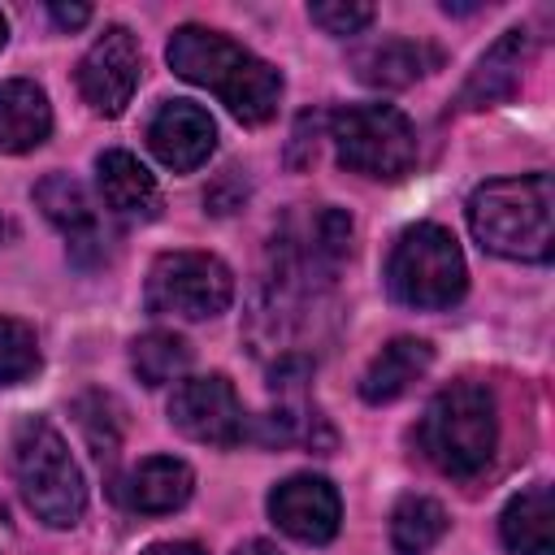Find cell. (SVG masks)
I'll use <instances>...</instances> for the list:
<instances>
[{"mask_svg": "<svg viewBox=\"0 0 555 555\" xmlns=\"http://www.w3.org/2000/svg\"><path fill=\"white\" fill-rule=\"evenodd\" d=\"M178 78L217 91V100L243 126H264L282 104V74L260 61L256 52L238 48L221 30L208 26H178L165 48Z\"/></svg>", "mask_w": 555, "mask_h": 555, "instance_id": "6da1fadb", "label": "cell"}, {"mask_svg": "<svg viewBox=\"0 0 555 555\" xmlns=\"http://www.w3.org/2000/svg\"><path fill=\"white\" fill-rule=\"evenodd\" d=\"M468 230L494 256L546 264L555 251L551 173L538 169L525 178H494V182L477 186L468 199Z\"/></svg>", "mask_w": 555, "mask_h": 555, "instance_id": "7a4b0ae2", "label": "cell"}, {"mask_svg": "<svg viewBox=\"0 0 555 555\" xmlns=\"http://www.w3.org/2000/svg\"><path fill=\"white\" fill-rule=\"evenodd\" d=\"M421 451L447 477H477L499 447V412L494 395L481 382H451L442 386L425 416H421Z\"/></svg>", "mask_w": 555, "mask_h": 555, "instance_id": "3957f363", "label": "cell"}, {"mask_svg": "<svg viewBox=\"0 0 555 555\" xmlns=\"http://www.w3.org/2000/svg\"><path fill=\"white\" fill-rule=\"evenodd\" d=\"M13 477L26 499V507L48 525V529H69L82 520L87 507V486L82 473L65 447V438L43 421L26 416L13 429Z\"/></svg>", "mask_w": 555, "mask_h": 555, "instance_id": "277c9868", "label": "cell"}, {"mask_svg": "<svg viewBox=\"0 0 555 555\" xmlns=\"http://www.w3.org/2000/svg\"><path fill=\"white\" fill-rule=\"evenodd\" d=\"M464 286H468V269L460 243L442 225L416 221L395 238L386 260V291L399 304L416 312H442L464 299Z\"/></svg>", "mask_w": 555, "mask_h": 555, "instance_id": "5b68a950", "label": "cell"}, {"mask_svg": "<svg viewBox=\"0 0 555 555\" xmlns=\"http://www.w3.org/2000/svg\"><path fill=\"white\" fill-rule=\"evenodd\" d=\"M338 160L364 178L395 182L416 165V126L395 104H347L330 121Z\"/></svg>", "mask_w": 555, "mask_h": 555, "instance_id": "8992f818", "label": "cell"}, {"mask_svg": "<svg viewBox=\"0 0 555 555\" xmlns=\"http://www.w3.org/2000/svg\"><path fill=\"white\" fill-rule=\"evenodd\" d=\"M234 299V273L212 251H165L147 269L143 304L156 317L208 321L221 317Z\"/></svg>", "mask_w": 555, "mask_h": 555, "instance_id": "52a82bcc", "label": "cell"}, {"mask_svg": "<svg viewBox=\"0 0 555 555\" xmlns=\"http://www.w3.org/2000/svg\"><path fill=\"white\" fill-rule=\"evenodd\" d=\"M169 421L178 434L204 447H234L247 438V416L234 395V386L221 373L182 377L169 399Z\"/></svg>", "mask_w": 555, "mask_h": 555, "instance_id": "ba28073f", "label": "cell"}, {"mask_svg": "<svg viewBox=\"0 0 555 555\" xmlns=\"http://www.w3.org/2000/svg\"><path fill=\"white\" fill-rule=\"evenodd\" d=\"M139 74H143L139 39L126 26H108L78 61V91L100 117H117L130 104Z\"/></svg>", "mask_w": 555, "mask_h": 555, "instance_id": "9c48e42d", "label": "cell"}, {"mask_svg": "<svg viewBox=\"0 0 555 555\" xmlns=\"http://www.w3.org/2000/svg\"><path fill=\"white\" fill-rule=\"evenodd\" d=\"M269 516L295 542L321 546V542H330L338 533L343 499H338V490L325 477L299 473V477H286V481H278L269 490Z\"/></svg>", "mask_w": 555, "mask_h": 555, "instance_id": "30bf717a", "label": "cell"}, {"mask_svg": "<svg viewBox=\"0 0 555 555\" xmlns=\"http://www.w3.org/2000/svg\"><path fill=\"white\" fill-rule=\"evenodd\" d=\"M147 147H152V156L165 169L191 173V169H199L212 156V147H217V121L195 100H165L156 108V117L147 121Z\"/></svg>", "mask_w": 555, "mask_h": 555, "instance_id": "8fae6325", "label": "cell"}, {"mask_svg": "<svg viewBox=\"0 0 555 555\" xmlns=\"http://www.w3.org/2000/svg\"><path fill=\"white\" fill-rule=\"evenodd\" d=\"M529 56H533V35L525 26L503 30L494 39V48H486V56L468 74V82L460 87L455 108H490V104H503L507 95H516Z\"/></svg>", "mask_w": 555, "mask_h": 555, "instance_id": "7c38bea8", "label": "cell"}, {"mask_svg": "<svg viewBox=\"0 0 555 555\" xmlns=\"http://www.w3.org/2000/svg\"><path fill=\"white\" fill-rule=\"evenodd\" d=\"M35 204L43 208V217L69 238V251L78 264H91L87 251H95V260L104 256V230H100V217H95V204L87 195V186L69 173H48L39 186H35Z\"/></svg>", "mask_w": 555, "mask_h": 555, "instance_id": "4fadbf2b", "label": "cell"}, {"mask_svg": "<svg viewBox=\"0 0 555 555\" xmlns=\"http://www.w3.org/2000/svg\"><path fill=\"white\" fill-rule=\"evenodd\" d=\"M195 490V473L186 460L178 455H147L139 460L121 486H117V499L130 507V512H147V516H165L173 507H182Z\"/></svg>", "mask_w": 555, "mask_h": 555, "instance_id": "5bb4252c", "label": "cell"}, {"mask_svg": "<svg viewBox=\"0 0 555 555\" xmlns=\"http://www.w3.org/2000/svg\"><path fill=\"white\" fill-rule=\"evenodd\" d=\"M95 186H100V199L126 221H147L160 212V186L134 152H121V147L100 152Z\"/></svg>", "mask_w": 555, "mask_h": 555, "instance_id": "9a60e30c", "label": "cell"}, {"mask_svg": "<svg viewBox=\"0 0 555 555\" xmlns=\"http://www.w3.org/2000/svg\"><path fill=\"white\" fill-rule=\"evenodd\" d=\"M52 134V104L48 91L30 78L0 82V152H35Z\"/></svg>", "mask_w": 555, "mask_h": 555, "instance_id": "2e32d148", "label": "cell"}, {"mask_svg": "<svg viewBox=\"0 0 555 555\" xmlns=\"http://www.w3.org/2000/svg\"><path fill=\"white\" fill-rule=\"evenodd\" d=\"M555 507H551V486L538 481L520 490L503 516H499V538L512 555H555Z\"/></svg>", "mask_w": 555, "mask_h": 555, "instance_id": "e0dca14e", "label": "cell"}, {"mask_svg": "<svg viewBox=\"0 0 555 555\" xmlns=\"http://www.w3.org/2000/svg\"><path fill=\"white\" fill-rule=\"evenodd\" d=\"M429 364H434V347L425 338H395V343H386L369 360V369L360 377L364 403H390V399H399L416 377H425Z\"/></svg>", "mask_w": 555, "mask_h": 555, "instance_id": "ac0fdd59", "label": "cell"}, {"mask_svg": "<svg viewBox=\"0 0 555 555\" xmlns=\"http://www.w3.org/2000/svg\"><path fill=\"white\" fill-rule=\"evenodd\" d=\"M434 61H438V52L425 48V43H412V39H382V43H373V48H364V52L356 56V74H360V82H369V87L399 91V87L416 82Z\"/></svg>", "mask_w": 555, "mask_h": 555, "instance_id": "d6986e66", "label": "cell"}, {"mask_svg": "<svg viewBox=\"0 0 555 555\" xmlns=\"http://www.w3.org/2000/svg\"><path fill=\"white\" fill-rule=\"evenodd\" d=\"M447 533V512L429 494H403L390 512V542L399 555H425Z\"/></svg>", "mask_w": 555, "mask_h": 555, "instance_id": "ffe728a7", "label": "cell"}, {"mask_svg": "<svg viewBox=\"0 0 555 555\" xmlns=\"http://www.w3.org/2000/svg\"><path fill=\"white\" fill-rule=\"evenodd\" d=\"M130 364H134V373H139L143 386H165V382H173V377L186 373L191 347H186V338L173 334V330H147V334L134 338Z\"/></svg>", "mask_w": 555, "mask_h": 555, "instance_id": "44dd1931", "label": "cell"}, {"mask_svg": "<svg viewBox=\"0 0 555 555\" xmlns=\"http://www.w3.org/2000/svg\"><path fill=\"white\" fill-rule=\"evenodd\" d=\"M39 369V343L26 321L0 317V386H17Z\"/></svg>", "mask_w": 555, "mask_h": 555, "instance_id": "7402d4cb", "label": "cell"}, {"mask_svg": "<svg viewBox=\"0 0 555 555\" xmlns=\"http://www.w3.org/2000/svg\"><path fill=\"white\" fill-rule=\"evenodd\" d=\"M74 412H78V425H82L91 451H95L100 460H113V455H117V442H121V421L113 416L117 403H113L108 395H82Z\"/></svg>", "mask_w": 555, "mask_h": 555, "instance_id": "603a6c76", "label": "cell"}, {"mask_svg": "<svg viewBox=\"0 0 555 555\" xmlns=\"http://www.w3.org/2000/svg\"><path fill=\"white\" fill-rule=\"evenodd\" d=\"M308 17L325 30V35H360L369 22H373V4L364 0H321V4H308Z\"/></svg>", "mask_w": 555, "mask_h": 555, "instance_id": "cb8c5ba5", "label": "cell"}, {"mask_svg": "<svg viewBox=\"0 0 555 555\" xmlns=\"http://www.w3.org/2000/svg\"><path fill=\"white\" fill-rule=\"evenodd\" d=\"M48 13H52V22H56L61 30H78V26L91 22V9H87V4H48Z\"/></svg>", "mask_w": 555, "mask_h": 555, "instance_id": "d4e9b609", "label": "cell"}, {"mask_svg": "<svg viewBox=\"0 0 555 555\" xmlns=\"http://www.w3.org/2000/svg\"><path fill=\"white\" fill-rule=\"evenodd\" d=\"M143 555H204L195 542H156V546H147Z\"/></svg>", "mask_w": 555, "mask_h": 555, "instance_id": "484cf974", "label": "cell"}, {"mask_svg": "<svg viewBox=\"0 0 555 555\" xmlns=\"http://www.w3.org/2000/svg\"><path fill=\"white\" fill-rule=\"evenodd\" d=\"M234 555H282L278 546H269V542H260V538H251V542H243Z\"/></svg>", "mask_w": 555, "mask_h": 555, "instance_id": "4316f807", "label": "cell"}, {"mask_svg": "<svg viewBox=\"0 0 555 555\" xmlns=\"http://www.w3.org/2000/svg\"><path fill=\"white\" fill-rule=\"evenodd\" d=\"M9 43V22H4V13H0V48Z\"/></svg>", "mask_w": 555, "mask_h": 555, "instance_id": "83f0119b", "label": "cell"}, {"mask_svg": "<svg viewBox=\"0 0 555 555\" xmlns=\"http://www.w3.org/2000/svg\"><path fill=\"white\" fill-rule=\"evenodd\" d=\"M0 234H4V221H0Z\"/></svg>", "mask_w": 555, "mask_h": 555, "instance_id": "f1b7e54d", "label": "cell"}]
</instances>
